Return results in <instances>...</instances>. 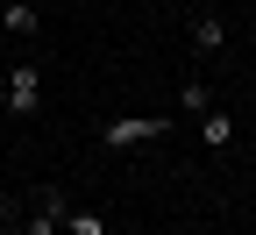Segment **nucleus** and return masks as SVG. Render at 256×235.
I'll return each instance as SVG.
<instances>
[{"label": "nucleus", "instance_id": "f257e3e1", "mask_svg": "<svg viewBox=\"0 0 256 235\" xmlns=\"http://www.w3.org/2000/svg\"><path fill=\"white\" fill-rule=\"evenodd\" d=\"M164 128H171V114H121V121L100 128V143H107V150H136V143H150V136H164Z\"/></svg>", "mask_w": 256, "mask_h": 235}, {"label": "nucleus", "instance_id": "f03ea898", "mask_svg": "<svg viewBox=\"0 0 256 235\" xmlns=\"http://www.w3.org/2000/svg\"><path fill=\"white\" fill-rule=\"evenodd\" d=\"M36 100H43V72H36V64H14V79H8V114H36Z\"/></svg>", "mask_w": 256, "mask_h": 235}, {"label": "nucleus", "instance_id": "7ed1b4c3", "mask_svg": "<svg viewBox=\"0 0 256 235\" xmlns=\"http://www.w3.org/2000/svg\"><path fill=\"white\" fill-rule=\"evenodd\" d=\"M0 22H8V36H36V29H43V15L28 8V0H8V15H0Z\"/></svg>", "mask_w": 256, "mask_h": 235}, {"label": "nucleus", "instance_id": "20e7f679", "mask_svg": "<svg viewBox=\"0 0 256 235\" xmlns=\"http://www.w3.org/2000/svg\"><path fill=\"white\" fill-rule=\"evenodd\" d=\"M200 143H206V150H228V143H235V121H228V114H200Z\"/></svg>", "mask_w": 256, "mask_h": 235}, {"label": "nucleus", "instance_id": "39448f33", "mask_svg": "<svg viewBox=\"0 0 256 235\" xmlns=\"http://www.w3.org/2000/svg\"><path fill=\"white\" fill-rule=\"evenodd\" d=\"M192 43H200V50H220V43H228V22H220V15H200V22H192Z\"/></svg>", "mask_w": 256, "mask_h": 235}, {"label": "nucleus", "instance_id": "423d86ee", "mask_svg": "<svg viewBox=\"0 0 256 235\" xmlns=\"http://www.w3.org/2000/svg\"><path fill=\"white\" fill-rule=\"evenodd\" d=\"M64 235H107V221L92 207H72V214H64Z\"/></svg>", "mask_w": 256, "mask_h": 235}, {"label": "nucleus", "instance_id": "0eeeda50", "mask_svg": "<svg viewBox=\"0 0 256 235\" xmlns=\"http://www.w3.org/2000/svg\"><path fill=\"white\" fill-rule=\"evenodd\" d=\"M178 107H185V114H206L214 100H206V86H200V79H185V86H178Z\"/></svg>", "mask_w": 256, "mask_h": 235}, {"label": "nucleus", "instance_id": "6e6552de", "mask_svg": "<svg viewBox=\"0 0 256 235\" xmlns=\"http://www.w3.org/2000/svg\"><path fill=\"white\" fill-rule=\"evenodd\" d=\"M36 214H50V221H64V214H72V199H64L57 185H43V199H36Z\"/></svg>", "mask_w": 256, "mask_h": 235}, {"label": "nucleus", "instance_id": "1a4fd4ad", "mask_svg": "<svg viewBox=\"0 0 256 235\" xmlns=\"http://www.w3.org/2000/svg\"><path fill=\"white\" fill-rule=\"evenodd\" d=\"M0 114H8V79H0Z\"/></svg>", "mask_w": 256, "mask_h": 235}, {"label": "nucleus", "instance_id": "9d476101", "mask_svg": "<svg viewBox=\"0 0 256 235\" xmlns=\"http://www.w3.org/2000/svg\"><path fill=\"white\" fill-rule=\"evenodd\" d=\"M0 235H28V228H0Z\"/></svg>", "mask_w": 256, "mask_h": 235}]
</instances>
